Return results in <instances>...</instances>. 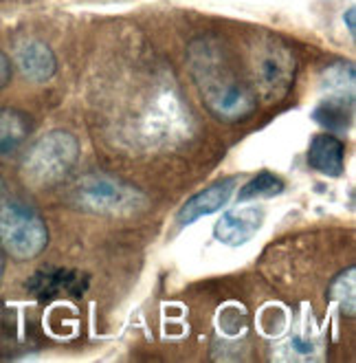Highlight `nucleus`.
Instances as JSON below:
<instances>
[{
	"instance_id": "nucleus-1",
	"label": "nucleus",
	"mask_w": 356,
	"mask_h": 363,
	"mask_svg": "<svg viewBox=\"0 0 356 363\" xmlns=\"http://www.w3.org/2000/svg\"><path fill=\"white\" fill-rule=\"evenodd\" d=\"M187 64L205 108L214 119L238 123L258 111L260 97L222 40L214 35L194 40L187 49Z\"/></svg>"
},
{
	"instance_id": "nucleus-6",
	"label": "nucleus",
	"mask_w": 356,
	"mask_h": 363,
	"mask_svg": "<svg viewBox=\"0 0 356 363\" xmlns=\"http://www.w3.org/2000/svg\"><path fill=\"white\" fill-rule=\"evenodd\" d=\"M0 247L18 262L33 260L49 247L47 220L7 191H0Z\"/></svg>"
},
{
	"instance_id": "nucleus-12",
	"label": "nucleus",
	"mask_w": 356,
	"mask_h": 363,
	"mask_svg": "<svg viewBox=\"0 0 356 363\" xmlns=\"http://www.w3.org/2000/svg\"><path fill=\"white\" fill-rule=\"evenodd\" d=\"M33 130L31 117L18 108H0V159H13L23 152Z\"/></svg>"
},
{
	"instance_id": "nucleus-3",
	"label": "nucleus",
	"mask_w": 356,
	"mask_h": 363,
	"mask_svg": "<svg viewBox=\"0 0 356 363\" xmlns=\"http://www.w3.org/2000/svg\"><path fill=\"white\" fill-rule=\"evenodd\" d=\"M79 141L69 130H49L35 139L20 161V177L33 189H49L64 183L79 161Z\"/></svg>"
},
{
	"instance_id": "nucleus-14",
	"label": "nucleus",
	"mask_w": 356,
	"mask_h": 363,
	"mask_svg": "<svg viewBox=\"0 0 356 363\" xmlns=\"http://www.w3.org/2000/svg\"><path fill=\"white\" fill-rule=\"evenodd\" d=\"M328 297L339 306L341 315H356V267H348L337 277H332L328 286Z\"/></svg>"
},
{
	"instance_id": "nucleus-19",
	"label": "nucleus",
	"mask_w": 356,
	"mask_h": 363,
	"mask_svg": "<svg viewBox=\"0 0 356 363\" xmlns=\"http://www.w3.org/2000/svg\"><path fill=\"white\" fill-rule=\"evenodd\" d=\"M343 23H345L350 35H354V33H356V11H354V7H350V9L343 13Z\"/></svg>"
},
{
	"instance_id": "nucleus-2",
	"label": "nucleus",
	"mask_w": 356,
	"mask_h": 363,
	"mask_svg": "<svg viewBox=\"0 0 356 363\" xmlns=\"http://www.w3.org/2000/svg\"><path fill=\"white\" fill-rule=\"evenodd\" d=\"M297 55L273 33H258L248 47V82L260 99L280 101L295 86Z\"/></svg>"
},
{
	"instance_id": "nucleus-15",
	"label": "nucleus",
	"mask_w": 356,
	"mask_h": 363,
	"mask_svg": "<svg viewBox=\"0 0 356 363\" xmlns=\"http://www.w3.org/2000/svg\"><path fill=\"white\" fill-rule=\"evenodd\" d=\"M323 89L328 95H341V97H354V67L345 62L330 64L323 71Z\"/></svg>"
},
{
	"instance_id": "nucleus-4",
	"label": "nucleus",
	"mask_w": 356,
	"mask_h": 363,
	"mask_svg": "<svg viewBox=\"0 0 356 363\" xmlns=\"http://www.w3.org/2000/svg\"><path fill=\"white\" fill-rule=\"evenodd\" d=\"M69 203L75 209L95 213V216H137L148 209V196L143 191L123 181L103 172H88L75 181L69 191Z\"/></svg>"
},
{
	"instance_id": "nucleus-18",
	"label": "nucleus",
	"mask_w": 356,
	"mask_h": 363,
	"mask_svg": "<svg viewBox=\"0 0 356 363\" xmlns=\"http://www.w3.org/2000/svg\"><path fill=\"white\" fill-rule=\"evenodd\" d=\"M11 75H13V64L3 51H0V91L7 89V84L11 82Z\"/></svg>"
},
{
	"instance_id": "nucleus-8",
	"label": "nucleus",
	"mask_w": 356,
	"mask_h": 363,
	"mask_svg": "<svg viewBox=\"0 0 356 363\" xmlns=\"http://www.w3.org/2000/svg\"><path fill=\"white\" fill-rule=\"evenodd\" d=\"M13 67L29 82H49L57 73V57L53 49L38 38H23L13 47Z\"/></svg>"
},
{
	"instance_id": "nucleus-20",
	"label": "nucleus",
	"mask_w": 356,
	"mask_h": 363,
	"mask_svg": "<svg viewBox=\"0 0 356 363\" xmlns=\"http://www.w3.org/2000/svg\"><path fill=\"white\" fill-rule=\"evenodd\" d=\"M0 275H3V260H0Z\"/></svg>"
},
{
	"instance_id": "nucleus-17",
	"label": "nucleus",
	"mask_w": 356,
	"mask_h": 363,
	"mask_svg": "<svg viewBox=\"0 0 356 363\" xmlns=\"http://www.w3.org/2000/svg\"><path fill=\"white\" fill-rule=\"evenodd\" d=\"M280 350H282V354H277L280 361H315V359H321L319 346L306 337H290L286 344L280 346Z\"/></svg>"
},
{
	"instance_id": "nucleus-13",
	"label": "nucleus",
	"mask_w": 356,
	"mask_h": 363,
	"mask_svg": "<svg viewBox=\"0 0 356 363\" xmlns=\"http://www.w3.org/2000/svg\"><path fill=\"white\" fill-rule=\"evenodd\" d=\"M352 99L354 97H341V95H328L317 104L312 111V119L319 125L328 128L330 133H343L350 128L352 121Z\"/></svg>"
},
{
	"instance_id": "nucleus-5",
	"label": "nucleus",
	"mask_w": 356,
	"mask_h": 363,
	"mask_svg": "<svg viewBox=\"0 0 356 363\" xmlns=\"http://www.w3.org/2000/svg\"><path fill=\"white\" fill-rule=\"evenodd\" d=\"M194 115L176 91H163L152 97L134 123L137 139L152 150L180 145L194 135Z\"/></svg>"
},
{
	"instance_id": "nucleus-10",
	"label": "nucleus",
	"mask_w": 356,
	"mask_h": 363,
	"mask_svg": "<svg viewBox=\"0 0 356 363\" xmlns=\"http://www.w3.org/2000/svg\"><path fill=\"white\" fill-rule=\"evenodd\" d=\"M40 300H53L57 295H81L88 286V275L77 273V271H69V269H55V267H47L40 269L31 282L27 284Z\"/></svg>"
},
{
	"instance_id": "nucleus-7",
	"label": "nucleus",
	"mask_w": 356,
	"mask_h": 363,
	"mask_svg": "<svg viewBox=\"0 0 356 363\" xmlns=\"http://www.w3.org/2000/svg\"><path fill=\"white\" fill-rule=\"evenodd\" d=\"M236 187H238L236 177H224V179L214 181L212 185H207L205 189L198 191V194H194L192 199H187L183 203V207L176 213V223L180 227H187L205 216H212V213L220 211L229 201H231Z\"/></svg>"
},
{
	"instance_id": "nucleus-16",
	"label": "nucleus",
	"mask_w": 356,
	"mask_h": 363,
	"mask_svg": "<svg viewBox=\"0 0 356 363\" xmlns=\"http://www.w3.org/2000/svg\"><path fill=\"white\" fill-rule=\"evenodd\" d=\"M282 191H284V181L280 177H275L273 172H262L240 189L238 201L246 203L253 199H270V196L282 194Z\"/></svg>"
},
{
	"instance_id": "nucleus-11",
	"label": "nucleus",
	"mask_w": 356,
	"mask_h": 363,
	"mask_svg": "<svg viewBox=\"0 0 356 363\" xmlns=\"http://www.w3.org/2000/svg\"><path fill=\"white\" fill-rule=\"evenodd\" d=\"M308 165L326 177H341L345 167V143L332 133L317 135L308 145Z\"/></svg>"
},
{
	"instance_id": "nucleus-9",
	"label": "nucleus",
	"mask_w": 356,
	"mask_h": 363,
	"mask_svg": "<svg viewBox=\"0 0 356 363\" xmlns=\"http://www.w3.org/2000/svg\"><path fill=\"white\" fill-rule=\"evenodd\" d=\"M264 211L260 207L226 209L214 225V238L226 247H242L262 229Z\"/></svg>"
}]
</instances>
